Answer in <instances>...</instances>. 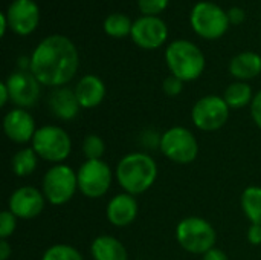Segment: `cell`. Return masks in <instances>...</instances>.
<instances>
[{
    "instance_id": "cell-1",
    "label": "cell",
    "mask_w": 261,
    "mask_h": 260,
    "mask_svg": "<svg viewBox=\"0 0 261 260\" xmlns=\"http://www.w3.org/2000/svg\"><path fill=\"white\" fill-rule=\"evenodd\" d=\"M80 66L75 43L60 34L43 38L31 54V72L46 87H61L73 80Z\"/></svg>"
},
{
    "instance_id": "cell-2",
    "label": "cell",
    "mask_w": 261,
    "mask_h": 260,
    "mask_svg": "<svg viewBox=\"0 0 261 260\" xmlns=\"http://www.w3.org/2000/svg\"><path fill=\"white\" fill-rule=\"evenodd\" d=\"M115 175L125 193L138 196L150 190L156 182L158 164L148 153L133 152L119 159Z\"/></svg>"
},
{
    "instance_id": "cell-3",
    "label": "cell",
    "mask_w": 261,
    "mask_h": 260,
    "mask_svg": "<svg viewBox=\"0 0 261 260\" xmlns=\"http://www.w3.org/2000/svg\"><path fill=\"white\" fill-rule=\"evenodd\" d=\"M165 63L171 75L184 83L197 80L206 66L202 49L190 40H174L165 49Z\"/></svg>"
},
{
    "instance_id": "cell-4",
    "label": "cell",
    "mask_w": 261,
    "mask_h": 260,
    "mask_svg": "<svg viewBox=\"0 0 261 260\" xmlns=\"http://www.w3.org/2000/svg\"><path fill=\"white\" fill-rule=\"evenodd\" d=\"M190 25L193 31L205 40H217L223 37L231 23L226 11L208 0L197 2L190 12Z\"/></svg>"
},
{
    "instance_id": "cell-5",
    "label": "cell",
    "mask_w": 261,
    "mask_h": 260,
    "mask_svg": "<svg viewBox=\"0 0 261 260\" xmlns=\"http://www.w3.org/2000/svg\"><path fill=\"white\" fill-rule=\"evenodd\" d=\"M176 239L185 251L203 256L216 247L217 234L214 227L206 219L190 216L177 224Z\"/></svg>"
},
{
    "instance_id": "cell-6",
    "label": "cell",
    "mask_w": 261,
    "mask_h": 260,
    "mask_svg": "<svg viewBox=\"0 0 261 260\" xmlns=\"http://www.w3.org/2000/svg\"><path fill=\"white\" fill-rule=\"evenodd\" d=\"M32 149L40 159L63 164L72 152V139L69 133L58 126H41L32 138Z\"/></svg>"
},
{
    "instance_id": "cell-7",
    "label": "cell",
    "mask_w": 261,
    "mask_h": 260,
    "mask_svg": "<svg viewBox=\"0 0 261 260\" xmlns=\"http://www.w3.org/2000/svg\"><path fill=\"white\" fill-rule=\"evenodd\" d=\"M43 195L52 205L67 204L78 190L76 172L66 164L52 166L43 176Z\"/></svg>"
},
{
    "instance_id": "cell-8",
    "label": "cell",
    "mask_w": 261,
    "mask_h": 260,
    "mask_svg": "<svg viewBox=\"0 0 261 260\" xmlns=\"http://www.w3.org/2000/svg\"><path fill=\"white\" fill-rule=\"evenodd\" d=\"M159 149L165 158L182 166L191 164L199 155V143L194 133L182 126L165 130L161 136Z\"/></svg>"
},
{
    "instance_id": "cell-9",
    "label": "cell",
    "mask_w": 261,
    "mask_h": 260,
    "mask_svg": "<svg viewBox=\"0 0 261 260\" xmlns=\"http://www.w3.org/2000/svg\"><path fill=\"white\" fill-rule=\"evenodd\" d=\"M78 190L89 199H98L107 195L112 185L113 173L102 159L84 161L76 172Z\"/></svg>"
},
{
    "instance_id": "cell-10",
    "label": "cell",
    "mask_w": 261,
    "mask_h": 260,
    "mask_svg": "<svg viewBox=\"0 0 261 260\" xmlns=\"http://www.w3.org/2000/svg\"><path fill=\"white\" fill-rule=\"evenodd\" d=\"M229 106L219 95H206L196 101L191 110V120L199 130L216 132L229 120Z\"/></svg>"
},
{
    "instance_id": "cell-11",
    "label": "cell",
    "mask_w": 261,
    "mask_h": 260,
    "mask_svg": "<svg viewBox=\"0 0 261 260\" xmlns=\"http://www.w3.org/2000/svg\"><path fill=\"white\" fill-rule=\"evenodd\" d=\"M130 37L141 49L154 51L167 41L168 26L161 17L141 15L133 21Z\"/></svg>"
},
{
    "instance_id": "cell-12",
    "label": "cell",
    "mask_w": 261,
    "mask_h": 260,
    "mask_svg": "<svg viewBox=\"0 0 261 260\" xmlns=\"http://www.w3.org/2000/svg\"><path fill=\"white\" fill-rule=\"evenodd\" d=\"M11 101L20 109H31L40 98L41 84L31 70H15L6 78Z\"/></svg>"
},
{
    "instance_id": "cell-13",
    "label": "cell",
    "mask_w": 261,
    "mask_h": 260,
    "mask_svg": "<svg viewBox=\"0 0 261 260\" xmlns=\"http://www.w3.org/2000/svg\"><path fill=\"white\" fill-rule=\"evenodd\" d=\"M9 29L20 35H31L40 23V8L34 0H12L6 9Z\"/></svg>"
},
{
    "instance_id": "cell-14",
    "label": "cell",
    "mask_w": 261,
    "mask_h": 260,
    "mask_svg": "<svg viewBox=\"0 0 261 260\" xmlns=\"http://www.w3.org/2000/svg\"><path fill=\"white\" fill-rule=\"evenodd\" d=\"M46 205V198L43 192H40L35 187L24 185L17 188L8 201V210L17 218V219H34L41 215Z\"/></svg>"
},
{
    "instance_id": "cell-15",
    "label": "cell",
    "mask_w": 261,
    "mask_h": 260,
    "mask_svg": "<svg viewBox=\"0 0 261 260\" xmlns=\"http://www.w3.org/2000/svg\"><path fill=\"white\" fill-rule=\"evenodd\" d=\"M37 129L38 127L34 116L26 109L15 107L9 110L3 118V132L8 139L15 144H26L32 141Z\"/></svg>"
},
{
    "instance_id": "cell-16",
    "label": "cell",
    "mask_w": 261,
    "mask_h": 260,
    "mask_svg": "<svg viewBox=\"0 0 261 260\" xmlns=\"http://www.w3.org/2000/svg\"><path fill=\"white\" fill-rule=\"evenodd\" d=\"M138 210H139V207H138L136 198L133 195H128L124 192V193L113 196L109 201L106 216L112 225L124 228L135 222V219L138 216Z\"/></svg>"
},
{
    "instance_id": "cell-17",
    "label": "cell",
    "mask_w": 261,
    "mask_h": 260,
    "mask_svg": "<svg viewBox=\"0 0 261 260\" xmlns=\"http://www.w3.org/2000/svg\"><path fill=\"white\" fill-rule=\"evenodd\" d=\"M47 106L52 115L61 121L73 120L80 113V109H81L78 98L75 95V90L67 86L52 89L47 98Z\"/></svg>"
},
{
    "instance_id": "cell-18",
    "label": "cell",
    "mask_w": 261,
    "mask_h": 260,
    "mask_svg": "<svg viewBox=\"0 0 261 260\" xmlns=\"http://www.w3.org/2000/svg\"><path fill=\"white\" fill-rule=\"evenodd\" d=\"M81 109H93L99 106L106 97V84L93 74L84 75L73 87Z\"/></svg>"
},
{
    "instance_id": "cell-19",
    "label": "cell",
    "mask_w": 261,
    "mask_h": 260,
    "mask_svg": "<svg viewBox=\"0 0 261 260\" xmlns=\"http://www.w3.org/2000/svg\"><path fill=\"white\" fill-rule=\"evenodd\" d=\"M228 70L239 81L257 78L261 74V55L252 51H243L231 58Z\"/></svg>"
},
{
    "instance_id": "cell-20",
    "label": "cell",
    "mask_w": 261,
    "mask_h": 260,
    "mask_svg": "<svg viewBox=\"0 0 261 260\" xmlns=\"http://www.w3.org/2000/svg\"><path fill=\"white\" fill-rule=\"evenodd\" d=\"M90 254L93 260H128L127 250L122 242L109 234H101L93 239Z\"/></svg>"
},
{
    "instance_id": "cell-21",
    "label": "cell",
    "mask_w": 261,
    "mask_h": 260,
    "mask_svg": "<svg viewBox=\"0 0 261 260\" xmlns=\"http://www.w3.org/2000/svg\"><path fill=\"white\" fill-rule=\"evenodd\" d=\"M223 100L226 101L229 109H243L254 100L252 87L246 81L231 83L223 93Z\"/></svg>"
},
{
    "instance_id": "cell-22",
    "label": "cell",
    "mask_w": 261,
    "mask_h": 260,
    "mask_svg": "<svg viewBox=\"0 0 261 260\" xmlns=\"http://www.w3.org/2000/svg\"><path fill=\"white\" fill-rule=\"evenodd\" d=\"M242 210L251 224L261 225V187L251 185L242 193Z\"/></svg>"
},
{
    "instance_id": "cell-23",
    "label": "cell",
    "mask_w": 261,
    "mask_h": 260,
    "mask_svg": "<svg viewBox=\"0 0 261 260\" xmlns=\"http://www.w3.org/2000/svg\"><path fill=\"white\" fill-rule=\"evenodd\" d=\"M102 28H104V32L109 37L124 38V37H128L132 34L133 20L128 15L122 14V12H113V14H109L104 18Z\"/></svg>"
},
{
    "instance_id": "cell-24",
    "label": "cell",
    "mask_w": 261,
    "mask_h": 260,
    "mask_svg": "<svg viewBox=\"0 0 261 260\" xmlns=\"http://www.w3.org/2000/svg\"><path fill=\"white\" fill-rule=\"evenodd\" d=\"M37 164H38V155L35 153V150L32 147L20 149L12 156V161H11L12 172L20 178L32 175L37 169Z\"/></svg>"
},
{
    "instance_id": "cell-25",
    "label": "cell",
    "mask_w": 261,
    "mask_h": 260,
    "mask_svg": "<svg viewBox=\"0 0 261 260\" xmlns=\"http://www.w3.org/2000/svg\"><path fill=\"white\" fill-rule=\"evenodd\" d=\"M41 260H84L81 253L67 244H57L49 247Z\"/></svg>"
},
{
    "instance_id": "cell-26",
    "label": "cell",
    "mask_w": 261,
    "mask_h": 260,
    "mask_svg": "<svg viewBox=\"0 0 261 260\" xmlns=\"http://www.w3.org/2000/svg\"><path fill=\"white\" fill-rule=\"evenodd\" d=\"M83 155L86 156L87 161L92 159H101L104 152H106V143L102 141L101 136L90 133L83 139Z\"/></svg>"
},
{
    "instance_id": "cell-27",
    "label": "cell",
    "mask_w": 261,
    "mask_h": 260,
    "mask_svg": "<svg viewBox=\"0 0 261 260\" xmlns=\"http://www.w3.org/2000/svg\"><path fill=\"white\" fill-rule=\"evenodd\" d=\"M168 3L170 0H138V8L142 15L159 17V14L168 8Z\"/></svg>"
},
{
    "instance_id": "cell-28",
    "label": "cell",
    "mask_w": 261,
    "mask_h": 260,
    "mask_svg": "<svg viewBox=\"0 0 261 260\" xmlns=\"http://www.w3.org/2000/svg\"><path fill=\"white\" fill-rule=\"evenodd\" d=\"M15 228H17V218L9 210L2 211L0 213V239L11 238Z\"/></svg>"
},
{
    "instance_id": "cell-29",
    "label": "cell",
    "mask_w": 261,
    "mask_h": 260,
    "mask_svg": "<svg viewBox=\"0 0 261 260\" xmlns=\"http://www.w3.org/2000/svg\"><path fill=\"white\" fill-rule=\"evenodd\" d=\"M162 89H164L165 95H168V97H177V95H180L182 90H184V81H182L180 78H177V77H174V75L170 74V75L164 80Z\"/></svg>"
},
{
    "instance_id": "cell-30",
    "label": "cell",
    "mask_w": 261,
    "mask_h": 260,
    "mask_svg": "<svg viewBox=\"0 0 261 260\" xmlns=\"http://www.w3.org/2000/svg\"><path fill=\"white\" fill-rule=\"evenodd\" d=\"M161 136H162V135L156 133L154 130L147 129V130H144V132H142V135H141V143H142V146H144V147L156 149V147H159V146H161Z\"/></svg>"
},
{
    "instance_id": "cell-31",
    "label": "cell",
    "mask_w": 261,
    "mask_h": 260,
    "mask_svg": "<svg viewBox=\"0 0 261 260\" xmlns=\"http://www.w3.org/2000/svg\"><path fill=\"white\" fill-rule=\"evenodd\" d=\"M251 116L257 124V127L261 129V90L254 95V100L251 103Z\"/></svg>"
},
{
    "instance_id": "cell-32",
    "label": "cell",
    "mask_w": 261,
    "mask_h": 260,
    "mask_svg": "<svg viewBox=\"0 0 261 260\" xmlns=\"http://www.w3.org/2000/svg\"><path fill=\"white\" fill-rule=\"evenodd\" d=\"M226 14H228V18H229V23L231 25H242L245 20H246V12H245V9L243 8H240V6H232V8H229L228 11H226Z\"/></svg>"
},
{
    "instance_id": "cell-33",
    "label": "cell",
    "mask_w": 261,
    "mask_h": 260,
    "mask_svg": "<svg viewBox=\"0 0 261 260\" xmlns=\"http://www.w3.org/2000/svg\"><path fill=\"white\" fill-rule=\"evenodd\" d=\"M248 241L252 245H261V225L258 224H251L248 230Z\"/></svg>"
},
{
    "instance_id": "cell-34",
    "label": "cell",
    "mask_w": 261,
    "mask_h": 260,
    "mask_svg": "<svg viewBox=\"0 0 261 260\" xmlns=\"http://www.w3.org/2000/svg\"><path fill=\"white\" fill-rule=\"evenodd\" d=\"M202 260H229L228 259V256L222 251V250H219V248H213V250H210L208 253H205L203 256H202Z\"/></svg>"
},
{
    "instance_id": "cell-35",
    "label": "cell",
    "mask_w": 261,
    "mask_h": 260,
    "mask_svg": "<svg viewBox=\"0 0 261 260\" xmlns=\"http://www.w3.org/2000/svg\"><path fill=\"white\" fill-rule=\"evenodd\" d=\"M12 250H11V245L8 242V239H2L0 241V260H8L11 256Z\"/></svg>"
},
{
    "instance_id": "cell-36",
    "label": "cell",
    "mask_w": 261,
    "mask_h": 260,
    "mask_svg": "<svg viewBox=\"0 0 261 260\" xmlns=\"http://www.w3.org/2000/svg\"><path fill=\"white\" fill-rule=\"evenodd\" d=\"M8 101H11V97H9L8 86L3 81V83H0V107H5L8 104Z\"/></svg>"
},
{
    "instance_id": "cell-37",
    "label": "cell",
    "mask_w": 261,
    "mask_h": 260,
    "mask_svg": "<svg viewBox=\"0 0 261 260\" xmlns=\"http://www.w3.org/2000/svg\"><path fill=\"white\" fill-rule=\"evenodd\" d=\"M9 28V23H8V18H6V14L2 12L0 14V35L3 37L6 34V29Z\"/></svg>"
}]
</instances>
